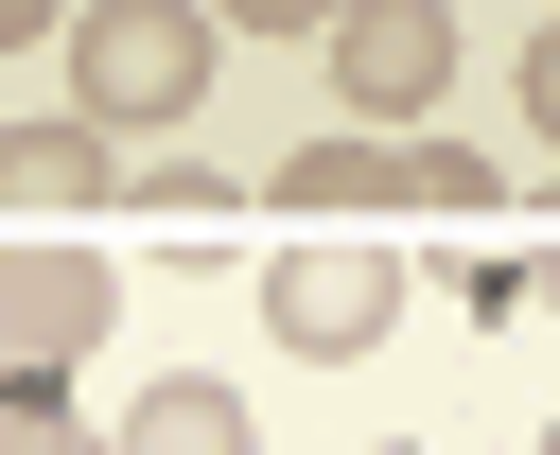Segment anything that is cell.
<instances>
[{
  "label": "cell",
  "mask_w": 560,
  "mask_h": 455,
  "mask_svg": "<svg viewBox=\"0 0 560 455\" xmlns=\"http://www.w3.org/2000/svg\"><path fill=\"white\" fill-rule=\"evenodd\" d=\"M210 105V18L192 0H88L70 18V122L88 140H175Z\"/></svg>",
  "instance_id": "1"
},
{
  "label": "cell",
  "mask_w": 560,
  "mask_h": 455,
  "mask_svg": "<svg viewBox=\"0 0 560 455\" xmlns=\"http://www.w3.org/2000/svg\"><path fill=\"white\" fill-rule=\"evenodd\" d=\"M508 175L472 158V140H438V122H402V140H298L280 158V210H490Z\"/></svg>",
  "instance_id": "2"
},
{
  "label": "cell",
  "mask_w": 560,
  "mask_h": 455,
  "mask_svg": "<svg viewBox=\"0 0 560 455\" xmlns=\"http://www.w3.org/2000/svg\"><path fill=\"white\" fill-rule=\"evenodd\" d=\"M315 35H332V105H350L368 140H402V122L455 88V18H438V0H332Z\"/></svg>",
  "instance_id": "3"
},
{
  "label": "cell",
  "mask_w": 560,
  "mask_h": 455,
  "mask_svg": "<svg viewBox=\"0 0 560 455\" xmlns=\"http://www.w3.org/2000/svg\"><path fill=\"white\" fill-rule=\"evenodd\" d=\"M385 315H402V262H385V245H280V262H262V332H280L298 368H350Z\"/></svg>",
  "instance_id": "4"
},
{
  "label": "cell",
  "mask_w": 560,
  "mask_h": 455,
  "mask_svg": "<svg viewBox=\"0 0 560 455\" xmlns=\"http://www.w3.org/2000/svg\"><path fill=\"white\" fill-rule=\"evenodd\" d=\"M105 315H122V280H105L88 245H0V385L88 368V350H105Z\"/></svg>",
  "instance_id": "5"
},
{
  "label": "cell",
  "mask_w": 560,
  "mask_h": 455,
  "mask_svg": "<svg viewBox=\"0 0 560 455\" xmlns=\"http://www.w3.org/2000/svg\"><path fill=\"white\" fill-rule=\"evenodd\" d=\"M105 175H122V140H88V122H0V210H105Z\"/></svg>",
  "instance_id": "6"
},
{
  "label": "cell",
  "mask_w": 560,
  "mask_h": 455,
  "mask_svg": "<svg viewBox=\"0 0 560 455\" xmlns=\"http://www.w3.org/2000/svg\"><path fill=\"white\" fill-rule=\"evenodd\" d=\"M105 455H262V420H245V385L175 368V385H140V420H122Z\"/></svg>",
  "instance_id": "7"
},
{
  "label": "cell",
  "mask_w": 560,
  "mask_h": 455,
  "mask_svg": "<svg viewBox=\"0 0 560 455\" xmlns=\"http://www.w3.org/2000/svg\"><path fill=\"white\" fill-rule=\"evenodd\" d=\"M0 455H105V438H88L52 385H0Z\"/></svg>",
  "instance_id": "8"
},
{
  "label": "cell",
  "mask_w": 560,
  "mask_h": 455,
  "mask_svg": "<svg viewBox=\"0 0 560 455\" xmlns=\"http://www.w3.org/2000/svg\"><path fill=\"white\" fill-rule=\"evenodd\" d=\"M192 18H210V35H228V18H245V35H315L332 0H192Z\"/></svg>",
  "instance_id": "9"
},
{
  "label": "cell",
  "mask_w": 560,
  "mask_h": 455,
  "mask_svg": "<svg viewBox=\"0 0 560 455\" xmlns=\"http://www.w3.org/2000/svg\"><path fill=\"white\" fill-rule=\"evenodd\" d=\"M35 18H52V0H0V52H18V35H35Z\"/></svg>",
  "instance_id": "10"
}]
</instances>
